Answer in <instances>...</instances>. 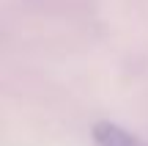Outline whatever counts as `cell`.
<instances>
[{
  "label": "cell",
  "instance_id": "cell-1",
  "mask_svg": "<svg viewBox=\"0 0 148 146\" xmlns=\"http://www.w3.org/2000/svg\"><path fill=\"white\" fill-rule=\"evenodd\" d=\"M90 135H93L96 146H148L140 135L123 130V127L115 124V121H96L93 130H90Z\"/></svg>",
  "mask_w": 148,
  "mask_h": 146
}]
</instances>
